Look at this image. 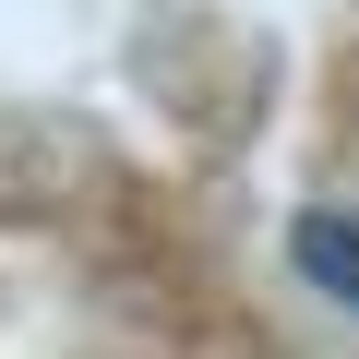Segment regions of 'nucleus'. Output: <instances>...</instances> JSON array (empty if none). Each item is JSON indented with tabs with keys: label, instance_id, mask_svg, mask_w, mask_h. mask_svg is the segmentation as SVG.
<instances>
[{
	"label": "nucleus",
	"instance_id": "obj_1",
	"mask_svg": "<svg viewBox=\"0 0 359 359\" xmlns=\"http://www.w3.org/2000/svg\"><path fill=\"white\" fill-rule=\"evenodd\" d=\"M287 264H299V287L359 311V204H299L287 216Z\"/></svg>",
	"mask_w": 359,
	"mask_h": 359
}]
</instances>
